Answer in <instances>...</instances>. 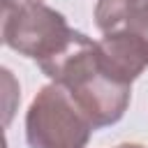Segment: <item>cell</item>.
<instances>
[{
    "mask_svg": "<svg viewBox=\"0 0 148 148\" xmlns=\"http://www.w3.org/2000/svg\"><path fill=\"white\" fill-rule=\"evenodd\" d=\"M39 69L72 95L95 130L116 125L130 106L132 86L113 79L102 67L97 42L79 30L69 44L51 60L42 62Z\"/></svg>",
    "mask_w": 148,
    "mask_h": 148,
    "instance_id": "obj_1",
    "label": "cell"
},
{
    "mask_svg": "<svg viewBox=\"0 0 148 148\" xmlns=\"http://www.w3.org/2000/svg\"><path fill=\"white\" fill-rule=\"evenodd\" d=\"M74 32L60 12L44 2L2 0V42L12 51L37 60V65L60 53Z\"/></svg>",
    "mask_w": 148,
    "mask_h": 148,
    "instance_id": "obj_2",
    "label": "cell"
},
{
    "mask_svg": "<svg viewBox=\"0 0 148 148\" xmlns=\"http://www.w3.org/2000/svg\"><path fill=\"white\" fill-rule=\"evenodd\" d=\"M92 130V123L58 83L39 88L25 113L30 148H86Z\"/></svg>",
    "mask_w": 148,
    "mask_h": 148,
    "instance_id": "obj_3",
    "label": "cell"
},
{
    "mask_svg": "<svg viewBox=\"0 0 148 148\" xmlns=\"http://www.w3.org/2000/svg\"><path fill=\"white\" fill-rule=\"evenodd\" d=\"M148 0H97L95 5V23L102 35L118 30L141 5Z\"/></svg>",
    "mask_w": 148,
    "mask_h": 148,
    "instance_id": "obj_4",
    "label": "cell"
},
{
    "mask_svg": "<svg viewBox=\"0 0 148 148\" xmlns=\"http://www.w3.org/2000/svg\"><path fill=\"white\" fill-rule=\"evenodd\" d=\"M118 30H127V32H132V35H136L146 46H148V2L146 5H141ZM116 32V30H113ZM109 35V32H106Z\"/></svg>",
    "mask_w": 148,
    "mask_h": 148,
    "instance_id": "obj_5",
    "label": "cell"
},
{
    "mask_svg": "<svg viewBox=\"0 0 148 148\" xmlns=\"http://www.w3.org/2000/svg\"><path fill=\"white\" fill-rule=\"evenodd\" d=\"M116 148H143V146H139V143H123V146H116Z\"/></svg>",
    "mask_w": 148,
    "mask_h": 148,
    "instance_id": "obj_6",
    "label": "cell"
},
{
    "mask_svg": "<svg viewBox=\"0 0 148 148\" xmlns=\"http://www.w3.org/2000/svg\"><path fill=\"white\" fill-rule=\"evenodd\" d=\"M16 2H42V0H16Z\"/></svg>",
    "mask_w": 148,
    "mask_h": 148,
    "instance_id": "obj_7",
    "label": "cell"
}]
</instances>
